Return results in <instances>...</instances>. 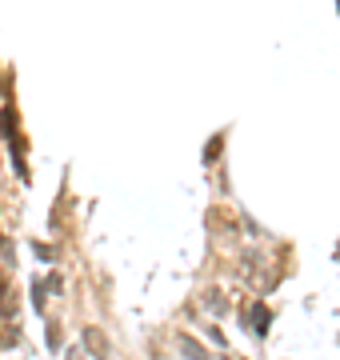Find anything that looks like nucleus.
<instances>
[{"label":"nucleus","instance_id":"8","mask_svg":"<svg viewBox=\"0 0 340 360\" xmlns=\"http://www.w3.org/2000/svg\"><path fill=\"white\" fill-rule=\"evenodd\" d=\"M65 360H84V352H81V348H68V352H65Z\"/></svg>","mask_w":340,"mask_h":360},{"label":"nucleus","instance_id":"4","mask_svg":"<svg viewBox=\"0 0 340 360\" xmlns=\"http://www.w3.org/2000/svg\"><path fill=\"white\" fill-rule=\"evenodd\" d=\"M44 296H49V288H44V280H33V309L44 316Z\"/></svg>","mask_w":340,"mask_h":360},{"label":"nucleus","instance_id":"5","mask_svg":"<svg viewBox=\"0 0 340 360\" xmlns=\"http://www.w3.org/2000/svg\"><path fill=\"white\" fill-rule=\"evenodd\" d=\"M204 304H209L212 312H225V296H220L216 288H212V293H204Z\"/></svg>","mask_w":340,"mask_h":360},{"label":"nucleus","instance_id":"3","mask_svg":"<svg viewBox=\"0 0 340 360\" xmlns=\"http://www.w3.org/2000/svg\"><path fill=\"white\" fill-rule=\"evenodd\" d=\"M180 352L188 360H212L209 348H200V341H193V336H180Z\"/></svg>","mask_w":340,"mask_h":360},{"label":"nucleus","instance_id":"6","mask_svg":"<svg viewBox=\"0 0 340 360\" xmlns=\"http://www.w3.org/2000/svg\"><path fill=\"white\" fill-rule=\"evenodd\" d=\"M0 256H4V264L17 261V252H13V240H0Z\"/></svg>","mask_w":340,"mask_h":360},{"label":"nucleus","instance_id":"7","mask_svg":"<svg viewBox=\"0 0 340 360\" xmlns=\"http://www.w3.org/2000/svg\"><path fill=\"white\" fill-rule=\"evenodd\" d=\"M36 256H40V261H52V256H56V252H52L49 245H36Z\"/></svg>","mask_w":340,"mask_h":360},{"label":"nucleus","instance_id":"1","mask_svg":"<svg viewBox=\"0 0 340 360\" xmlns=\"http://www.w3.org/2000/svg\"><path fill=\"white\" fill-rule=\"evenodd\" d=\"M84 352H92L97 360H113V348H108V336L100 328H84Z\"/></svg>","mask_w":340,"mask_h":360},{"label":"nucleus","instance_id":"2","mask_svg":"<svg viewBox=\"0 0 340 360\" xmlns=\"http://www.w3.org/2000/svg\"><path fill=\"white\" fill-rule=\"evenodd\" d=\"M268 325H273V312L264 309V304H252V309L244 312V328H248V332L264 336V332H268Z\"/></svg>","mask_w":340,"mask_h":360}]
</instances>
